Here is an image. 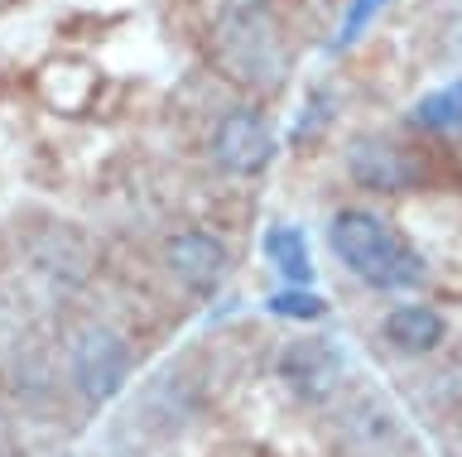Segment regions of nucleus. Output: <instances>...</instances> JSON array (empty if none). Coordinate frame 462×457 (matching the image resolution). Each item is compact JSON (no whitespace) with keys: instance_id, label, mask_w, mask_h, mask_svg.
<instances>
[{"instance_id":"obj_10","label":"nucleus","mask_w":462,"mask_h":457,"mask_svg":"<svg viewBox=\"0 0 462 457\" xmlns=\"http://www.w3.org/2000/svg\"><path fill=\"white\" fill-rule=\"evenodd\" d=\"M404 428H400V414L385 405V399H361L346 419V443L361 452H385L390 443H400Z\"/></svg>"},{"instance_id":"obj_3","label":"nucleus","mask_w":462,"mask_h":457,"mask_svg":"<svg viewBox=\"0 0 462 457\" xmlns=\"http://www.w3.org/2000/svg\"><path fill=\"white\" fill-rule=\"evenodd\" d=\"M68 376H72V390H78L92 409H101L125 390L130 376H135V352H130V342L116 333L111 323H87L72 333Z\"/></svg>"},{"instance_id":"obj_9","label":"nucleus","mask_w":462,"mask_h":457,"mask_svg":"<svg viewBox=\"0 0 462 457\" xmlns=\"http://www.w3.org/2000/svg\"><path fill=\"white\" fill-rule=\"evenodd\" d=\"M260 255H265V265L284 284H313V251H309V236L294 222H274L260 236Z\"/></svg>"},{"instance_id":"obj_13","label":"nucleus","mask_w":462,"mask_h":457,"mask_svg":"<svg viewBox=\"0 0 462 457\" xmlns=\"http://www.w3.org/2000/svg\"><path fill=\"white\" fill-rule=\"evenodd\" d=\"M375 10H385V0H346V15H342V30H337V44H356L361 30L375 20Z\"/></svg>"},{"instance_id":"obj_5","label":"nucleus","mask_w":462,"mask_h":457,"mask_svg":"<svg viewBox=\"0 0 462 457\" xmlns=\"http://www.w3.org/2000/svg\"><path fill=\"white\" fill-rule=\"evenodd\" d=\"M274 376L299 405H328L346 385V356L332 337H294L274 356Z\"/></svg>"},{"instance_id":"obj_12","label":"nucleus","mask_w":462,"mask_h":457,"mask_svg":"<svg viewBox=\"0 0 462 457\" xmlns=\"http://www.w3.org/2000/svg\"><path fill=\"white\" fill-rule=\"evenodd\" d=\"M265 308L274 313V318L284 323H318L328 318V298L313 289V284H284V289H274L265 298Z\"/></svg>"},{"instance_id":"obj_11","label":"nucleus","mask_w":462,"mask_h":457,"mask_svg":"<svg viewBox=\"0 0 462 457\" xmlns=\"http://www.w3.org/2000/svg\"><path fill=\"white\" fill-rule=\"evenodd\" d=\"M410 121L419 125V131L429 135H457L462 131V78L457 82H443V87L424 92L410 111Z\"/></svg>"},{"instance_id":"obj_4","label":"nucleus","mask_w":462,"mask_h":457,"mask_svg":"<svg viewBox=\"0 0 462 457\" xmlns=\"http://www.w3.org/2000/svg\"><path fill=\"white\" fill-rule=\"evenodd\" d=\"M208 154L212 164L231 178H260L265 169L274 164V131L265 121V111L255 106H226L222 116L212 121V135H208Z\"/></svg>"},{"instance_id":"obj_6","label":"nucleus","mask_w":462,"mask_h":457,"mask_svg":"<svg viewBox=\"0 0 462 457\" xmlns=\"http://www.w3.org/2000/svg\"><path fill=\"white\" fill-rule=\"evenodd\" d=\"M164 270L173 279L183 284L193 298H208L222 289V279L231 275V251H226V241L212 232V226H198V222H188L179 226V232H169L164 236Z\"/></svg>"},{"instance_id":"obj_1","label":"nucleus","mask_w":462,"mask_h":457,"mask_svg":"<svg viewBox=\"0 0 462 457\" xmlns=\"http://www.w3.org/2000/svg\"><path fill=\"white\" fill-rule=\"evenodd\" d=\"M208 53L231 82L251 92H280L294 68L289 30L265 0H217L208 15Z\"/></svg>"},{"instance_id":"obj_7","label":"nucleus","mask_w":462,"mask_h":457,"mask_svg":"<svg viewBox=\"0 0 462 457\" xmlns=\"http://www.w3.org/2000/svg\"><path fill=\"white\" fill-rule=\"evenodd\" d=\"M342 169L366 193H414L424 183V160L385 135H356L342 154Z\"/></svg>"},{"instance_id":"obj_14","label":"nucleus","mask_w":462,"mask_h":457,"mask_svg":"<svg viewBox=\"0 0 462 457\" xmlns=\"http://www.w3.org/2000/svg\"><path fill=\"white\" fill-rule=\"evenodd\" d=\"M5 5H14V0H0V10H5Z\"/></svg>"},{"instance_id":"obj_8","label":"nucleus","mask_w":462,"mask_h":457,"mask_svg":"<svg viewBox=\"0 0 462 457\" xmlns=\"http://www.w3.org/2000/svg\"><path fill=\"white\" fill-rule=\"evenodd\" d=\"M381 342L395 356H433L448 342V318L433 304H395L381 318Z\"/></svg>"},{"instance_id":"obj_2","label":"nucleus","mask_w":462,"mask_h":457,"mask_svg":"<svg viewBox=\"0 0 462 457\" xmlns=\"http://www.w3.org/2000/svg\"><path fill=\"white\" fill-rule=\"evenodd\" d=\"M328 251L337 255V265L366 289H414L429 279V260L390 226L381 212L371 207H337L328 222Z\"/></svg>"}]
</instances>
